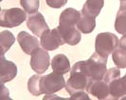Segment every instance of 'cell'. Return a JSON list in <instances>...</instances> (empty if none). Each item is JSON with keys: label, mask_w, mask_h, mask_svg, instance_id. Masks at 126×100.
Segmentation results:
<instances>
[{"label": "cell", "mask_w": 126, "mask_h": 100, "mask_svg": "<svg viewBox=\"0 0 126 100\" xmlns=\"http://www.w3.org/2000/svg\"><path fill=\"white\" fill-rule=\"evenodd\" d=\"M103 6L104 0H86L81 12L86 15L96 18L100 14Z\"/></svg>", "instance_id": "2e32d148"}, {"label": "cell", "mask_w": 126, "mask_h": 100, "mask_svg": "<svg viewBox=\"0 0 126 100\" xmlns=\"http://www.w3.org/2000/svg\"><path fill=\"white\" fill-rule=\"evenodd\" d=\"M64 44L70 46H75L80 43L82 38V32L79 31L77 26H63L59 25L57 27Z\"/></svg>", "instance_id": "7c38bea8"}, {"label": "cell", "mask_w": 126, "mask_h": 100, "mask_svg": "<svg viewBox=\"0 0 126 100\" xmlns=\"http://www.w3.org/2000/svg\"><path fill=\"white\" fill-rule=\"evenodd\" d=\"M70 99L75 100V99H82V100H89L88 93L84 92V91H78L74 94H70Z\"/></svg>", "instance_id": "cb8c5ba5"}, {"label": "cell", "mask_w": 126, "mask_h": 100, "mask_svg": "<svg viewBox=\"0 0 126 100\" xmlns=\"http://www.w3.org/2000/svg\"><path fill=\"white\" fill-rule=\"evenodd\" d=\"M83 68L90 79H103L107 72V58L95 51L87 60L83 61Z\"/></svg>", "instance_id": "7a4b0ae2"}, {"label": "cell", "mask_w": 126, "mask_h": 100, "mask_svg": "<svg viewBox=\"0 0 126 100\" xmlns=\"http://www.w3.org/2000/svg\"><path fill=\"white\" fill-rule=\"evenodd\" d=\"M85 91L100 100L108 99L110 95L109 86L103 79H90Z\"/></svg>", "instance_id": "30bf717a"}, {"label": "cell", "mask_w": 126, "mask_h": 100, "mask_svg": "<svg viewBox=\"0 0 126 100\" xmlns=\"http://www.w3.org/2000/svg\"><path fill=\"white\" fill-rule=\"evenodd\" d=\"M27 27L35 36L38 37H41L45 31L49 29L47 23L45 20L44 15L39 12L29 14L27 18Z\"/></svg>", "instance_id": "ba28073f"}, {"label": "cell", "mask_w": 126, "mask_h": 100, "mask_svg": "<svg viewBox=\"0 0 126 100\" xmlns=\"http://www.w3.org/2000/svg\"><path fill=\"white\" fill-rule=\"evenodd\" d=\"M107 84L110 93L108 99H120L122 96L126 95V74L122 77L119 76Z\"/></svg>", "instance_id": "4fadbf2b"}, {"label": "cell", "mask_w": 126, "mask_h": 100, "mask_svg": "<svg viewBox=\"0 0 126 100\" xmlns=\"http://www.w3.org/2000/svg\"><path fill=\"white\" fill-rule=\"evenodd\" d=\"M120 1H124V0H120Z\"/></svg>", "instance_id": "4316f807"}, {"label": "cell", "mask_w": 126, "mask_h": 100, "mask_svg": "<svg viewBox=\"0 0 126 100\" xmlns=\"http://www.w3.org/2000/svg\"><path fill=\"white\" fill-rule=\"evenodd\" d=\"M68 0H46V3L47 5L50 8L53 9H60L63 7L66 3H67Z\"/></svg>", "instance_id": "603a6c76"}, {"label": "cell", "mask_w": 126, "mask_h": 100, "mask_svg": "<svg viewBox=\"0 0 126 100\" xmlns=\"http://www.w3.org/2000/svg\"><path fill=\"white\" fill-rule=\"evenodd\" d=\"M90 78L83 68V61L76 62L70 70V76L66 81L65 89L69 94L78 91H85Z\"/></svg>", "instance_id": "6da1fadb"}, {"label": "cell", "mask_w": 126, "mask_h": 100, "mask_svg": "<svg viewBox=\"0 0 126 100\" xmlns=\"http://www.w3.org/2000/svg\"><path fill=\"white\" fill-rule=\"evenodd\" d=\"M15 42V37L11 31H2L0 32V44H1V54H5L11 49Z\"/></svg>", "instance_id": "d6986e66"}, {"label": "cell", "mask_w": 126, "mask_h": 100, "mask_svg": "<svg viewBox=\"0 0 126 100\" xmlns=\"http://www.w3.org/2000/svg\"><path fill=\"white\" fill-rule=\"evenodd\" d=\"M63 38L61 36L58 29L55 28L53 30H47L41 35L40 37V45L41 47L47 50H55L59 47L63 46Z\"/></svg>", "instance_id": "52a82bcc"}, {"label": "cell", "mask_w": 126, "mask_h": 100, "mask_svg": "<svg viewBox=\"0 0 126 100\" xmlns=\"http://www.w3.org/2000/svg\"><path fill=\"white\" fill-rule=\"evenodd\" d=\"M17 42L22 50L26 54H29V55H32L41 46L40 41L38 40L36 36H33L31 33L25 31H20L17 34Z\"/></svg>", "instance_id": "9c48e42d"}, {"label": "cell", "mask_w": 126, "mask_h": 100, "mask_svg": "<svg viewBox=\"0 0 126 100\" xmlns=\"http://www.w3.org/2000/svg\"><path fill=\"white\" fill-rule=\"evenodd\" d=\"M120 39L112 32H101L95 39V51L104 58L112 54L113 50L119 46Z\"/></svg>", "instance_id": "3957f363"}, {"label": "cell", "mask_w": 126, "mask_h": 100, "mask_svg": "<svg viewBox=\"0 0 126 100\" xmlns=\"http://www.w3.org/2000/svg\"><path fill=\"white\" fill-rule=\"evenodd\" d=\"M119 46L124 48L126 50V34H123L121 38L120 39V42H119Z\"/></svg>", "instance_id": "484cf974"}, {"label": "cell", "mask_w": 126, "mask_h": 100, "mask_svg": "<svg viewBox=\"0 0 126 100\" xmlns=\"http://www.w3.org/2000/svg\"><path fill=\"white\" fill-rule=\"evenodd\" d=\"M112 60L116 67L120 69L126 68V50L124 48L118 46L112 52Z\"/></svg>", "instance_id": "ffe728a7"}, {"label": "cell", "mask_w": 126, "mask_h": 100, "mask_svg": "<svg viewBox=\"0 0 126 100\" xmlns=\"http://www.w3.org/2000/svg\"><path fill=\"white\" fill-rule=\"evenodd\" d=\"M27 13L24 9H4L0 13V26L4 28H15L27 21Z\"/></svg>", "instance_id": "277c9868"}, {"label": "cell", "mask_w": 126, "mask_h": 100, "mask_svg": "<svg viewBox=\"0 0 126 100\" xmlns=\"http://www.w3.org/2000/svg\"><path fill=\"white\" fill-rule=\"evenodd\" d=\"M115 30L120 34H126V0L120 1V10L115 20Z\"/></svg>", "instance_id": "e0dca14e"}, {"label": "cell", "mask_w": 126, "mask_h": 100, "mask_svg": "<svg viewBox=\"0 0 126 100\" xmlns=\"http://www.w3.org/2000/svg\"><path fill=\"white\" fill-rule=\"evenodd\" d=\"M31 56L32 57H31L30 65L36 74L43 75L48 70L51 62L49 54L47 50H45L43 48H38Z\"/></svg>", "instance_id": "8992f818"}, {"label": "cell", "mask_w": 126, "mask_h": 100, "mask_svg": "<svg viewBox=\"0 0 126 100\" xmlns=\"http://www.w3.org/2000/svg\"><path fill=\"white\" fill-rule=\"evenodd\" d=\"M42 76L39 74L31 76V78L28 81V90L33 96H39L42 95L43 93L41 91L40 88V80H41Z\"/></svg>", "instance_id": "44dd1931"}, {"label": "cell", "mask_w": 126, "mask_h": 100, "mask_svg": "<svg viewBox=\"0 0 126 100\" xmlns=\"http://www.w3.org/2000/svg\"><path fill=\"white\" fill-rule=\"evenodd\" d=\"M66 82L63 75H59L55 72L42 76L40 80V88L43 94H53L65 88Z\"/></svg>", "instance_id": "5b68a950"}, {"label": "cell", "mask_w": 126, "mask_h": 100, "mask_svg": "<svg viewBox=\"0 0 126 100\" xmlns=\"http://www.w3.org/2000/svg\"><path fill=\"white\" fill-rule=\"evenodd\" d=\"M52 71L59 75H65L70 72V62L68 57L63 53H58L52 58L50 64Z\"/></svg>", "instance_id": "5bb4252c"}, {"label": "cell", "mask_w": 126, "mask_h": 100, "mask_svg": "<svg viewBox=\"0 0 126 100\" xmlns=\"http://www.w3.org/2000/svg\"><path fill=\"white\" fill-rule=\"evenodd\" d=\"M10 92L9 90L7 89L4 84H1L0 86V99L3 100V99H10Z\"/></svg>", "instance_id": "d4e9b609"}, {"label": "cell", "mask_w": 126, "mask_h": 100, "mask_svg": "<svg viewBox=\"0 0 126 100\" xmlns=\"http://www.w3.org/2000/svg\"><path fill=\"white\" fill-rule=\"evenodd\" d=\"M96 27V18L86 15L81 12V16L77 22V28L82 33H90L95 30Z\"/></svg>", "instance_id": "ac0fdd59"}, {"label": "cell", "mask_w": 126, "mask_h": 100, "mask_svg": "<svg viewBox=\"0 0 126 100\" xmlns=\"http://www.w3.org/2000/svg\"><path fill=\"white\" fill-rule=\"evenodd\" d=\"M81 16V12L74 8H67L63 10L59 16V25L77 26V22Z\"/></svg>", "instance_id": "9a60e30c"}, {"label": "cell", "mask_w": 126, "mask_h": 100, "mask_svg": "<svg viewBox=\"0 0 126 100\" xmlns=\"http://www.w3.org/2000/svg\"><path fill=\"white\" fill-rule=\"evenodd\" d=\"M20 5L26 11V13L31 14L38 12L40 7L39 0H20Z\"/></svg>", "instance_id": "7402d4cb"}, {"label": "cell", "mask_w": 126, "mask_h": 100, "mask_svg": "<svg viewBox=\"0 0 126 100\" xmlns=\"http://www.w3.org/2000/svg\"><path fill=\"white\" fill-rule=\"evenodd\" d=\"M17 75V66L15 63L7 60L4 54H1L0 58V82L5 84L12 81Z\"/></svg>", "instance_id": "8fae6325"}]
</instances>
